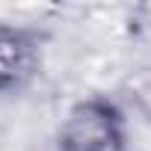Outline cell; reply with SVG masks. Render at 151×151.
Masks as SVG:
<instances>
[{
	"mask_svg": "<svg viewBox=\"0 0 151 151\" xmlns=\"http://www.w3.org/2000/svg\"><path fill=\"white\" fill-rule=\"evenodd\" d=\"M127 107L107 92H89L68 104L53 133V151H127Z\"/></svg>",
	"mask_w": 151,
	"mask_h": 151,
	"instance_id": "6da1fadb",
	"label": "cell"
},
{
	"mask_svg": "<svg viewBox=\"0 0 151 151\" xmlns=\"http://www.w3.org/2000/svg\"><path fill=\"white\" fill-rule=\"evenodd\" d=\"M47 30L24 21H0V98H24L45 74Z\"/></svg>",
	"mask_w": 151,
	"mask_h": 151,
	"instance_id": "7a4b0ae2",
	"label": "cell"
},
{
	"mask_svg": "<svg viewBox=\"0 0 151 151\" xmlns=\"http://www.w3.org/2000/svg\"><path fill=\"white\" fill-rule=\"evenodd\" d=\"M130 104H136L139 113H145L151 119V68L148 71H136V77H130Z\"/></svg>",
	"mask_w": 151,
	"mask_h": 151,
	"instance_id": "3957f363",
	"label": "cell"
}]
</instances>
